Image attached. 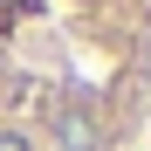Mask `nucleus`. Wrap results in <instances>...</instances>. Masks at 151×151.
Here are the masks:
<instances>
[{
    "instance_id": "nucleus-1",
    "label": "nucleus",
    "mask_w": 151,
    "mask_h": 151,
    "mask_svg": "<svg viewBox=\"0 0 151 151\" xmlns=\"http://www.w3.org/2000/svg\"><path fill=\"white\" fill-rule=\"evenodd\" d=\"M151 131V0H0V151H131Z\"/></svg>"
}]
</instances>
